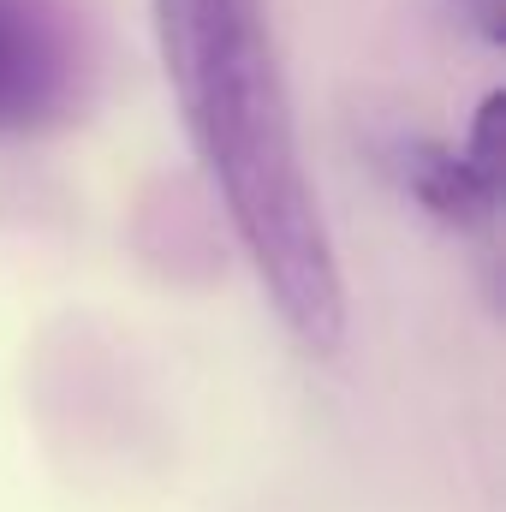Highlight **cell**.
Listing matches in <instances>:
<instances>
[{"label": "cell", "instance_id": "cell-1", "mask_svg": "<svg viewBox=\"0 0 506 512\" xmlns=\"http://www.w3.org/2000/svg\"><path fill=\"white\" fill-rule=\"evenodd\" d=\"M167 78L256 280L304 352H340L346 280L310 191L262 0H155Z\"/></svg>", "mask_w": 506, "mask_h": 512}, {"label": "cell", "instance_id": "cell-2", "mask_svg": "<svg viewBox=\"0 0 506 512\" xmlns=\"http://www.w3.org/2000/svg\"><path fill=\"white\" fill-rule=\"evenodd\" d=\"M84 78V36L66 0H0V137L72 120Z\"/></svg>", "mask_w": 506, "mask_h": 512}]
</instances>
